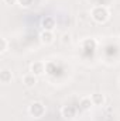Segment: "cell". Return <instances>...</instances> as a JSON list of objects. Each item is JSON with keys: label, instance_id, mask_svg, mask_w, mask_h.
<instances>
[{"label": "cell", "instance_id": "obj_1", "mask_svg": "<svg viewBox=\"0 0 120 121\" xmlns=\"http://www.w3.org/2000/svg\"><path fill=\"white\" fill-rule=\"evenodd\" d=\"M90 16H92V18H93L96 23L103 24V23H106V21L109 20L110 11H109L107 7H105V6H95V7L92 9V11H90Z\"/></svg>", "mask_w": 120, "mask_h": 121}, {"label": "cell", "instance_id": "obj_2", "mask_svg": "<svg viewBox=\"0 0 120 121\" xmlns=\"http://www.w3.org/2000/svg\"><path fill=\"white\" fill-rule=\"evenodd\" d=\"M28 113H30L31 117H34V118H41L45 114V106L41 101H34V103H31L30 108H28Z\"/></svg>", "mask_w": 120, "mask_h": 121}, {"label": "cell", "instance_id": "obj_3", "mask_svg": "<svg viewBox=\"0 0 120 121\" xmlns=\"http://www.w3.org/2000/svg\"><path fill=\"white\" fill-rule=\"evenodd\" d=\"M30 70H31L32 75H35V76H41V75L45 72V65H44V62H41V60H35V62L31 63Z\"/></svg>", "mask_w": 120, "mask_h": 121}, {"label": "cell", "instance_id": "obj_4", "mask_svg": "<svg viewBox=\"0 0 120 121\" xmlns=\"http://www.w3.org/2000/svg\"><path fill=\"white\" fill-rule=\"evenodd\" d=\"M41 27L45 31H52L55 28V20H54V17H50V16L44 17L42 21H41Z\"/></svg>", "mask_w": 120, "mask_h": 121}, {"label": "cell", "instance_id": "obj_5", "mask_svg": "<svg viewBox=\"0 0 120 121\" xmlns=\"http://www.w3.org/2000/svg\"><path fill=\"white\" fill-rule=\"evenodd\" d=\"M40 39H41V42L45 44V45L52 44V42H54V34H52V31H45L44 30L40 34Z\"/></svg>", "mask_w": 120, "mask_h": 121}, {"label": "cell", "instance_id": "obj_6", "mask_svg": "<svg viewBox=\"0 0 120 121\" xmlns=\"http://www.w3.org/2000/svg\"><path fill=\"white\" fill-rule=\"evenodd\" d=\"M92 106H93V103H92V99H90V97H82V99L79 100V108L83 110V111L90 110Z\"/></svg>", "mask_w": 120, "mask_h": 121}, {"label": "cell", "instance_id": "obj_7", "mask_svg": "<svg viewBox=\"0 0 120 121\" xmlns=\"http://www.w3.org/2000/svg\"><path fill=\"white\" fill-rule=\"evenodd\" d=\"M61 114L65 118H72V117H75V108L72 106H64L61 108Z\"/></svg>", "mask_w": 120, "mask_h": 121}, {"label": "cell", "instance_id": "obj_8", "mask_svg": "<svg viewBox=\"0 0 120 121\" xmlns=\"http://www.w3.org/2000/svg\"><path fill=\"white\" fill-rule=\"evenodd\" d=\"M23 83H24L27 87H34V86H35V83H37V76H35V75H32V73L26 75V76L23 78Z\"/></svg>", "mask_w": 120, "mask_h": 121}, {"label": "cell", "instance_id": "obj_9", "mask_svg": "<svg viewBox=\"0 0 120 121\" xmlns=\"http://www.w3.org/2000/svg\"><path fill=\"white\" fill-rule=\"evenodd\" d=\"M90 99H92L93 106H103L105 104V96L102 93H93L90 96Z\"/></svg>", "mask_w": 120, "mask_h": 121}, {"label": "cell", "instance_id": "obj_10", "mask_svg": "<svg viewBox=\"0 0 120 121\" xmlns=\"http://www.w3.org/2000/svg\"><path fill=\"white\" fill-rule=\"evenodd\" d=\"M11 79H13V75H11V72L9 69H1V72H0V82L1 83H9V82H11Z\"/></svg>", "mask_w": 120, "mask_h": 121}, {"label": "cell", "instance_id": "obj_11", "mask_svg": "<svg viewBox=\"0 0 120 121\" xmlns=\"http://www.w3.org/2000/svg\"><path fill=\"white\" fill-rule=\"evenodd\" d=\"M82 45H83V48H86V49H95L96 48V41L95 39H85L83 42H82Z\"/></svg>", "mask_w": 120, "mask_h": 121}, {"label": "cell", "instance_id": "obj_12", "mask_svg": "<svg viewBox=\"0 0 120 121\" xmlns=\"http://www.w3.org/2000/svg\"><path fill=\"white\" fill-rule=\"evenodd\" d=\"M7 51V39L6 38H0V52L4 54Z\"/></svg>", "mask_w": 120, "mask_h": 121}, {"label": "cell", "instance_id": "obj_13", "mask_svg": "<svg viewBox=\"0 0 120 121\" xmlns=\"http://www.w3.org/2000/svg\"><path fill=\"white\" fill-rule=\"evenodd\" d=\"M17 3L23 7H30L31 4L34 3V0H17Z\"/></svg>", "mask_w": 120, "mask_h": 121}, {"label": "cell", "instance_id": "obj_14", "mask_svg": "<svg viewBox=\"0 0 120 121\" xmlns=\"http://www.w3.org/2000/svg\"><path fill=\"white\" fill-rule=\"evenodd\" d=\"M61 41H62V44H68V42H71V34H62V37H61Z\"/></svg>", "mask_w": 120, "mask_h": 121}, {"label": "cell", "instance_id": "obj_15", "mask_svg": "<svg viewBox=\"0 0 120 121\" xmlns=\"http://www.w3.org/2000/svg\"><path fill=\"white\" fill-rule=\"evenodd\" d=\"M3 1H4V4H9V6H11V4L17 3V0H3Z\"/></svg>", "mask_w": 120, "mask_h": 121}]
</instances>
